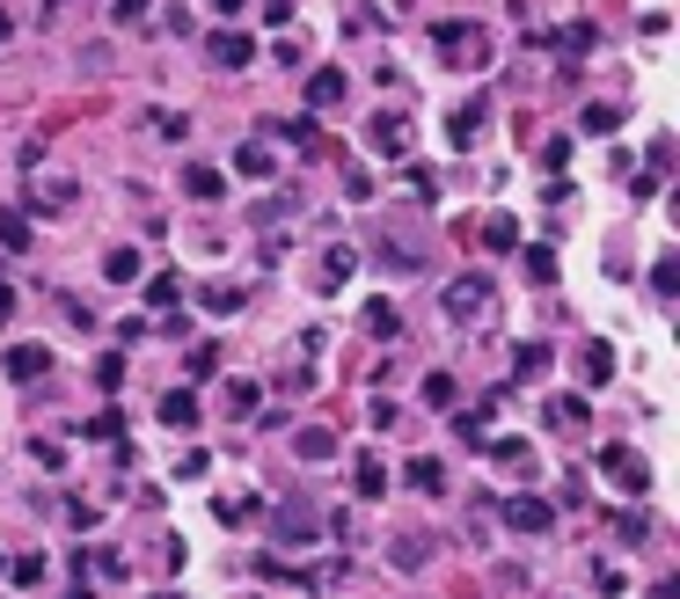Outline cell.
<instances>
[{
  "label": "cell",
  "instance_id": "6da1fadb",
  "mask_svg": "<svg viewBox=\"0 0 680 599\" xmlns=\"http://www.w3.org/2000/svg\"><path fill=\"white\" fill-rule=\"evenodd\" d=\"M490 300H498L490 271H462V278H446V292H439V314H446V322H484Z\"/></svg>",
  "mask_w": 680,
  "mask_h": 599
},
{
  "label": "cell",
  "instance_id": "7a4b0ae2",
  "mask_svg": "<svg viewBox=\"0 0 680 599\" xmlns=\"http://www.w3.org/2000/svg\"><path fill=\"white\" fill-rule=\"evenodd\" d=\"M432 51L446 59V67H490V29L484 23H439L432 29Z\"/></svg>",
  "mask_w": 680,
  "mask_h": 599
},
{
  "label": "cell",
  "instance_id": "3957f363",
  "mask_svg": "<svg viewBox=\"0 0 680 599\" xmlns=\"http://www.w3.org/2000/svg\"><path fill=\"white\" fill-rule=\"evenodd\" d=\"M330 534V519H322L308 498H286L278 512H271V541H286V549H308V541H322Z\"/></svg>",
  "mask_w": 680,
  "mask_h": 599
},
{
  "label": "cell",
  "instance_id": "277c9868",
  "mask_svg": "<svg viewBox=\"0 0 680 599\" xmlns=\"http://www.w3.org/2000/svg\"><path fill=\"white\" fill-rule=\"evenodd\" d=\"M498 519H505L512 534H549V527H557V504L520 490V498H498Z\"/></svg>",
  "mask_w": 680,
  "mask_h": 599
},
{
  "label": "cell",
  "instance_id": "5b68a950",
  "mask_svg": "<svg viewBox=\"0 0 680 599\" xmlns=\"http://www.w3.org/2000/svg\"><path fill=\"white\" fill-rule=\"evenodd\" d=\"M366 146H373L381 161H403V154H410V118H403V110H373V124H366Z\"/></svg>",
  "mask_w": 680,
  "mask_h": 599
},
{
  "label": "cell",
  "instance_id": "8992f818",
  "mask_svg": "<svg viewBox=\"0 0 680 599\" xmlns=\"http://www.w3.org/2000/svg\"><path fill=\"white\" fill-rule=\"evenodd\" d=\"M600 468H608V482H622L630 498H644V490H652V468H644V454H636V446H600Z\"/></svg>",
  "mask_w": 680,
  "mask_h": 599
},
{
  "label": "cell",
  "instance_id": "52a82bcc",
  "mask_svg": "<svg viewBox=\"0 0 680 599\" xmlns=\"http://www.w3.org/2000/svg\"><path fill=\"white\" fill-rule=\"evenodd\" d=\"M373 256H381V271H395V278L425 271V249H417L410 235H389V227H381V241H373Z\"/></svg>",
  "mask_w": 680,
  "mask_h": 599
},
{
  "label": "cell",
  "instance_id": "ba28073f",
  "mask_svg": "<svg viewBox=\"0 0 680 599\" xmlns=\"http://www.w3.org/2000/svg\"><path fill=\"white\" fill-rule=\"evenodd\" d=\"M45 373H51L45 344H8V381H45Z\"/></svg>",
  "mask_w": 680,
  "mask_h": 599
},
{
  "label": "cell",
  "instance_id": "9c48e42d",
  "mask_svg": "<svg viewBox=\"0 0 680 599\" xmlns=\"http://www.w3.org/2000/svg\"><path fill=\"white\" fill-rule=\"evenodd\" d=\"M37 176V197H45V213H67L73 197H81V183L73 176H59V168H29Z\"/></svg>",
  "mask_w": 680,
  "mask_h": 599
},
{
  "label": "cell",
  "instance_id": "30bf717a",
  "mask_svg": "<svg viewBox=\"0 0 680 599\" xmlns=\"http://www.w3.org/2000/svg\"><path fill=\"white\" fill-rule=\"evenodd\" d=\"M183 191H191L198 205H219V197H227V176H219L213 161H191L183 168Z\"/></svg>",
  "mask_w": 680,
  "mask_h": 599
},
{
  "label": "cell",
  "instance_id": "8fae6325",
  "mask_svg": "<svg viewBox=\"0 0 680 599\" xmlns=\"http://www.w3.org/2000/svg\"><path fill=\"white\" fill-rule=\"evenodd\" d=\"M344 103V73L337 67H315L308 73V110H337Z\"/></svg>",
  "mask_w": 680,
  "mask_h": 599
},
{
  "label": "cell",
  "instance_id": "7c38bea8",
  "mask_svg": "<svg viewBox=\"0 0 680 599\" xmlns=\"http://www.w3.org/2000/svg\"><path fill=\"white\" fill-rule=\"evenodd\" d=\"M213 59H219V67H249V59H257V37H249V29H219Z\"/></svg>",
  "mask_w": 680,
  "mask_h": 599
},
{
  "label": "cell",
  "instance_id": "4fadbf2b",
  "mask_svg": "<svg viewBox=\"0 0 680 599\" xmlns=\"http://www.w3.org/2000/svg\"><path fill=\"white\" fill-rule=\"evenodd\" d=\"M476 132H484V96L462 103V110L446 118V146H476Z\"/></svg>",
  "mask_w": 680,
  "mask_h": 599
},
{
  "label": "cell",
  "instance_id": "5bb4252c",
  "mask_svg": "<svg viewBox=\"0 0 680 599\" xmlns=\"http://www.w3.org/2000/svg\"><path fill=\"white\" fill-rule=\"evenodd\" d=\"M162 424H176V432H191L198 424V395L191 387H169V395H162Z\"/></svg>",
  "mask_w": 680,
  "mask_h": 599
},
{
  "label": "cell",
  "instance_id": "9a60e30c",
  "mask_svg": "<svg viewBox=\"0 0 680 599\" xmlns=\"http://www.w3.org/2000/svg\"><path fill=\"white\" fill-rule=\"evenodd\" d=\"M293 454H300V460H330V454H337V439L322 432V424H300V432H293Z\"/></svg>",
  "mask_w": 680,
  "mask_h": 599
},
{
  "label": "cell",
  "instance_id": "2e32d148",
  "mask_svg": "<svg viewBox=\"0 0 680 599\" xmlns=\"http://www.w3.org/2000/svg\"><path fill=\"white\" fill-rule=\"evenodd\" d=\"M235 176H249V183H271V146H235Z\"/></svg>",
  "mask_w": 680,
  "mask_h": 599
},
{
  "label": "cell",
  "instance_id": "e0dca14e",
  "mask_svg": "<svg viewBox=\"0 0 680 599\" xmlns=\"http://www.w3.org/2000/svg\"><path fill=\"white\" fill-rule=\"evenodd\" d=\"M403 476H410V490H425V498H439V490H446V468H439L432 454H417L410 468H403Z\"/></svg>",
  "mask_w": 680,
  "mask_h": 599
},
{
  "label": "cell",
  "instance_id": "ac0fdd59",
  "mask_svg": "<svg viewBox=\"0 0 680 599\" xmlns=\"http://www.w3.org/2000/svg\"><path fill=\"white\" fill-rule=\"evenodd\" d=\"M351 271H359V256H351L344 241H330V249H322V286H344Z\"/></svg>",
  "mask_w": 680,
  "mask_h": 599
},
{
  "label": "cell",
  "instance_id": "d6986e66",
  "mask_svg": "<svg viewBox=\"0 0 680 599\" xmlns=\"http://www.w3.org/2000/svg\"><path fill=\"white\" fill-rule=\"evenodd\" d=\"M359 322H366V330H373V336H389V344H395V336H403V314H395L389 300H366V314H359Z\"/></svg>",
  "mask_w": 680,
  "mask_h": 599
},
{
  "label": "cell",
  "instance_id": "ffe728a7",
  "mask_svg": "<svg viewBox=\"0 0 680 599\" xmlns=\"http://www.w3.org/2000/svg\"><path fill=\"white\" fill-rule=\"evenodd\" d=\"M585 395H549V424H571V432H585Z\"/></svg>",
  "mask_w": 680,
  "mask_h": 599
},
{
  "label": "cell",
  "instance_id": "44dd1931",
  "mask_svg": "<svg viewBox=\"0 0 680 599\" xmlns=\"http://www.w3.org/2000/svg\"><path fill=\"white\" fill-rule=\"evenodd\" d=\"M103 278H110V286H132V278H140V249H110V256H103Z\"/></svg>",
  "mask_w": 680,
  "mask_h": 599
},
{
  "label": "cell",
  "instance_id": "7402d4cb",
  "mask_svg": "<svg viewBox=\"0 0 680 599\" xmlns=\"http://www.w3.org/2000/svg\"><path fill=\"white\" fill-rule=\"evenodd\" d=\"M512 373H520V381H541V373H549V344H520V351H512Z\"/></svg>",
  "mask_w": 680,
  "mask_h": 599
},
{
  "label": "cell",
  "instance_id": "603a6c76",
  "mask_svg": "<svg viewBox=\"0 0 680 599\" xmlns=\"http://www.w3.org/2000/svg\"><path fill=\"white\" fill-rule=\"evenodd\" d=\"M484 446H490L498 460H505L512 476H527V468H535V446H520V439H484Z\"/></svg>",
  "mask_w": 680,
  "mask_h": 599
},
{
  "label": "cell",
  "instance_id": "cb8c5ba5",
  "mask_svg": "<svg viewBox=\"0 0 680 599\" xmlns=\"http://www.w3.org/2000/svg\"><path fill=\"white\" fill-rule=\"evenodd\" d=\"M578 366H585V381H593V387H608V381H615V351H608V344H585V359H578Z\"/></svg>",
  "mask_w": 680,
  "mask_h": 599
},
{
  "label": "cell",
  "instance_id": "d4e9b609",
  "mask_svg": "<svg viewBox=\"0 0 680 599\" xmlns=\"http://www.w3.org/2000/svg\"><path fill=\"white\" fill-rule=\"evenodd\" d=\"M0 249H8V256H23L29 249V219L23 213H0Z\"/></svg>",
  "mask_w": 680,
  "mask_h": 599
},
{
  "label": "cell",
  "instance_id": "484cf974",
  "mask_svg": "<svg viewBox=\"0 0 680 599\" xmlns=\"http://www.w3.org/2000/svg\"><path fill=\"white\" fill-rule=\"evenodd\" d=\"M257 403H264L257 381H227V409H235V417H257Z\"/></svg>",
  "mask_w": 680,
  "mask_h": 599
},
{
  "label": "cell",
  "instance_id": "4316f807",
  "mask_svg": "<svg viewBox=\"0 0 680 599\" xmlns=\"http://www.w3.org/2000/svg\"><path fill=\"white\" fill-rule=\"evenodd\" d=\"M88 439H103V446H124V417H118V409H96V417H88Z\"/></svg>",
  "mask_w": 680,
  "mask_h": 599
},
{
  "label": "cell",
  "instance_id": "83f0119b",
  "mask_svg": "<svg viewBox=\"0 0 680 599\" xmlns=\"http://www.w3.org/2000/svg\"><path fill=\"white\" fill-rule=\"evenodd\" d=\"M484 241L498 249V256H505V249H520V219H512V213H498V219L484 227Z\"/></svg>",
  "mask_w": 680,
  "mask_h": 599
},
{
  "label": "cell",
  "instance_id": "f1b7e54d",
  "mask_svg": "<svg viewBox=\"0 0 680 599\" xmlns=\"http://www.w3.org/2000/svg\"><path fill=\"white\" fill-rule=\"evenodd\" d=\"M96 387H103V395H118V387H124V351H103V359H96Z\"/></svg>",
  "mask_w": 680,
  "mask_h": 599
},
{
  "label": "cell",
  "instance_id": "f546056e",
  "mask_svg": "<svg viewBox=\"0 0 680 599\" xmlns=\"http://www.w3.org/2000/svg\"><path fill=\"white\" fill-rule=\"evenodd\" d=\"M389 490V468H381V454H366L359 460V498H381Z\"/></svg>",
  "mask_w": 680,
  "mask_h": 599
},
{
  "label": "cell",
  "instance_id": "4dcf8cb0",
  "mask_svg": "<svg viewBox=\"0 0 680 599\" xmlns=\"http://www.w3.org/2000/svg\"><path fill=\"white\" fill-rule=\"evenodd\" d=\"M527 278H541V286L557 278V249H549V241H535V249H527Z\"/></svg>",
  "mask_w": 680,
  "mask_h": 599
},
{
  "label": "cell",
  "instance_id": "1f68e13d",
  "mask_svg": "<svg viewBox=\"0 0 680 599\" xmlns=\"http://www.w3.org/2000/svg\"><path fill=\"white\" fill-rule=\"evenodd\" d=\"M176 292H183V278H176V271H154V286H146V300H154V308H176Z\"/></svg>",
  "mask_w": 680,
  "mask_h": 599
},
{
  "label": "cell",
  "instance_id": "d6a6232c",
  "mask_svg": "<svg viewBox=\"0 0 680 599\" xmlns=\"http://www.w3.org/2000/svg\"><path fill=\"white\" fill-rule=\"evenodd\" d=\"M425 403H432V409H454V403H462V387L446 381V373H432V381H425Z\"/></svg>",
  "mask_w": 680,
  "mask_h": 599
},
{
  "label": "cell",
  "instance_id": "836d02e7",
  "mask_svg": "<svg viewBox=\"0 0 680 599\" xmlns=\"http://www.w3.org/2000/svg\"><path fill=\"white\" fill-rule=\"evenodd\" d=\"M242 300H249L242 286H205V308H213V314H235Z\"/></svg>",
  "mask_w": 680,
  "mask_h": 599
},
{
  "label": "cell",
  "instance_id": "e575fe53",
  "mask_svg": "<svg viewBox=\"0 0 680 599\" xmlns=\"http://www.w3.org/2000/svg\"><path fill=\"white\" fill-rule=\"evenodd\" d=\"M615 124H622L615 103H585V132H615Z\"/></svg>",
  "mask_w": 680,
  "mask_h": 599
},
{
  "label": "cell",
  "instance_id": "d590c367",
  "mask_svg": "<svg viewBox=\"0 0 680 599\" xmlns=\"http://www.w3.org/2000/svg\"><path fill=\"white\" fill-rule=\"evenodd\" d=\"M557 45H563V51H593V23H563Z\"/></svg>",
  "mask_w": 680,
  "mask_h": 599
},
{
  "label": "cell",
  "instance_id": "8d00e7d4",
  "mask_svg": "<svg viewBox=\"0 0 680 599\" xmlns=\"http://www.w3.org/2000/svg\"><path fill=\"white\" fill-rule=\"evenodd\" d=\"M344 197H359V205H366V197H373V176H366V168H359V161L344 168Z\"/></svg>",
  "mask_w": 680,
  "mask_h": 599
},
{
  "label": "cell",
  "instance_id": "74e56055",
  "mask_svg": "<svg viewBox=\"0 0 680 599\" xmlns=\"http://www.w3.org/2000/svg\"><path fill=\"white\" fill-rule=\"evenodd\" d=\"M652 286H658V300H673V292H680V264H673V256L652 271Z\"/></svg>",
  "mask_w": 680,
  "mask_h": 599
},
{
  "label": "cell",
  "instance_id": "f35d334b",
  "mask_svg": "<svg viewBox=\"0 0 680 599\" xmlns=\"http://www.w3.org/2000/svg\"><path fill=\"white\" fill-rule=\"evenodd\" d=\"M213 512H219V519H227V527H242V519H249V512H257V504H249V498H219Z\"/></svg>",
  "mask_w": 680,
  "mask_h": 599
},
{
  "label": "cell",
  "instance_id": "ab89813d",
  "mask_svg": "<svg viewBox=\"0 0 680 599\" xmlns=\"http://www.w3.org/2000/svg\"><path fill=\"white\" fill-rule=\"evenodd\" d=\"M395 563H403V571H417V563H425V541H417V534H403V541H395Z\"/></svg>",
  "mask_w": 680,
  "mask_h": 599
},
{
  "label": "cell",
  "instance_id": "60d3db41",
  "mask_svg": "<svg viewBox=\"0 0 680 599\" xmlns=\"http://www.w3.org/2000/svg\"><path fill=\"white\" fill-rule=\"evenodd\" d=\"M8 577H15V585H37V577H45V555H23V563H8Z\"/></svg>",
  "mask_w": 680,
  "mask_h": 599
},
{
  "label": "cell",
  "instance_id": "b9f144b4",
  "mask_svg": "<svg viewBox=\"0 0 680 599\" xmlns=\"http://www.w3.org/2000/svg\"><path fill=\"white\" fill-rule=\"evenodd\" d=\"M183 366H191V373H213V366H219V344H191V359H183Z\"/></svg>",
  "mask_w": 680,
  "mask_h": 599
},
{
  "label": "cell",
  "instance_id": "7bdbcfd3",
  "mask_svg": "<svg viewBox=\"0 0 680 599\" xmlns=\"http://www.w3.org/2000/svg\"><path fill=\"white\" fill-rule=\"evenodd\" d=\"M37 468H67V446H59V439H37Z\"/></svg>",
  "mask_w": 680,
  "mask_h": 599
},
{
  "label": "cell",
  "instance_id": "ee69618b",
  "mask_svg": "<svg viewBox=\"0 0 680 599\" xmlns=\"http://www.w3.org/2000/svg\"><path fill=\"white\" fill-rule=\"evenodd\" d=\"M146 8H154V0H118L110 15H118V23H146Z\"/></svg>",
  "mask_w": 680,
  "mask_h": 599
},
{
  "label": "cell",
  "instance_id": "f6af8a7d",
  "mask_svg": "<svg viewBox=\"0 0 680 599\" xmlns=\"http://www.w3.org/2000/svg\"><path fill=\"white\" fill-rule=\"evenodd\" d=\"M264 23H293V0H264Z\"/></svg>",
  "mask_w": 680,
  "mask_h": 599
},
{
  "label": "cell",
  "instance_id": "bcb514c9",
  "mask_svg": "<svg viewBox=\"0 0 680 599\" xmlns=\"http://www.w3.org/2000/svg\"><path fill=\"white\" fill-rule=\"evenodd\" d=\"M8 37H15V15H8V8H0V45H8Z\"/></svg>",
  "mask_w": 680,
  "mask_h": 599
},
{
  "label": "cell",
  "instance_id": "7dc6e473",
  "mask_svg": "<svg viewBox=\"0 0 680 599\" xmlns=\"http://www.w3.org/2000/svg\"><path fill=\"white\" fill-rule=\"evenodd\" d=\"M8 314H15V292H8V286H0V322H8Z\"/></svg>",
  "mask_w": 680,
  "mask_h": 599
},
{
  "label": "cell",
  "instance_id": "c3c4849f",
  "mask_svg": "<svg viewBox=\"0 0 680 599\" xmlns=\"http://www.w3.org/2000/svg\"><path fill=\"white\" fill-rule=\"evenodd\" d=\"M213 8H219V15H235V8H242V0H213Z\"/></svg>",
  "mask_w": 680,
  "mask_h": 599
},
{
  "label": "cell",
  "instance_id": "681fc988",
  "mask_svg": "<svg viewBox=\"0 0 680 599\" xmlns=\"http://www.w3.org/2000/svg\"><path fill=\"white\" fill-rule=\"evenodd\" d=\"M154 599H176V592H154Z\"/></svg>",
  "mask_w": 680,
  "mask_h": 599
}]
</instances>
